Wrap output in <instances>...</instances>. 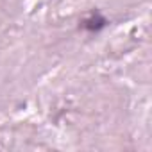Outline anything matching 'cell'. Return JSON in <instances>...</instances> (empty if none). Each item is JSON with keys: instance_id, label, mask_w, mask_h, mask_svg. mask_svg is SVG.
Returning <instances> with one entry per match:
<instances>
[{"instance_id": "cell-1", "label": "cell", "mask_w": 152, "mask_h": 152, "mask_svg": "<svg viewBox=\"0 0 152 152\" xmlns=\"http://www.w3.org/2000/svg\"><path fill=\"white\" fill-rule=\"evenodd\" d=\"M106 23H107V22H106V18H102L99 13H97V15H93L91 18L84 20V27H86L88 31H99V29H102Z\"/></svg>"}]
</instances>
